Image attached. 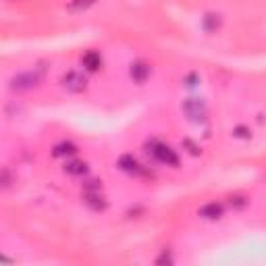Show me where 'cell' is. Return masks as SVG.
I'll list each match as a JSON object with an SVG mask.
<instances>
[{
	"label": "cell",
	"instance_id": "1",
	"mask_svg": "<svg viewBox=\"0 0 266 266\" xmlns=\"http://www.w3.org/2000/svg\"><path fill=\"white\" fill-rule=\"evenodd\" d=\"M46 62H38L36 67H31L27 71H21L17 75H13L9 79V90L15 92V94H23V92H31L40 87V83L44 81L46 77Z\"/></svg>",
	"mask_w": 266,
	"mask_h": 266
},
{
	"label": "cell",
	"instance_id": "2",
	"mask_svg": "<svg viewBox=\"0 0 266 266\" xmlns=\"http://www.w3.org/2000/svg\"><path fill=\"white\" fill-rule=\"evenodd\" d=\"M144 148H146V152L152 156L156 162H160L164 166H170V168H177L179 166V156H177V152L170 148L168 144L160 142V139H156V137L148 139Z\"/></svg>",
	"mask_w": 266,
	"mask_h": 266
},
{
	"label": "cell",
	"instance_id": "3",
	"mask_svg": "<svg viewBox=\"0 0 266 266\" xmlns=\"http://www.w3.org/2000/svg\"><path fill=\"white\" fill-rule=\"evenodd\" d=\"M119 166H121V170H125V173H129L133 177H144V179H152L154 177L150 166L142 164L133 154H123L119 158Z\"/></svg>",
	"mask_w": 266,
	"mask_h": 266
},
{
	"label": "cell",
	"instance_id": "4",
	"mask_svg": "<svg viewBox=\"0 0 266 266\" xmlns=\"http://www.w3.org/2000/svg\"><path fill=\"white\" fill-rule=\"evenodd\" d=\"M181 111H183V115L187 119L194 121V123H202V121H206V117H208V106H206V102L202 98H187V100H183Z\"/></svg>",
	"mask_w": 266,
	"mask_h": 266
},
{
	"label": "cell",
	"instance_id": "5",
	"mask_svg": "<svg viewBox=\"0 0 266 266\" xmlns=\"http://www.w3.org/2000/svg\"><path fill=\"white\" fill-rule=\"evenodd\" d=\"M60 85L69 94H83L87 90V77L81 71H67L60 77Z\"/></svg>",
	"mask_w": 266,
	"mask_h": 266
},
{
	"label": "cell",
	"instance_id": "6",
	"mask_svg": "<svg viewBox=\"0 0 266 266\" xmlns=\"http://www.w3.org/2000/svg\"><path fill=\"white\" fill-rule=\"evenodd\" d=\"M150 75H152V67L148 65L146 60H133L129 65V77L139 85L146 83L150 79Z\"/></svg>",
	"mask_w": 266,
	"mask_h": 266
},
{
	"label": "cell",
	"instance_id": "7",
	"mask_svg": "<svg viewBox=\"0 0 266 266\" xmlns=\"http://www.w3.org/2000/svg\"><path fill=\"white\" fill-rule=\"evenodd\" d=\"M104 65L102 60V54L98 50H87L81 54V67L87 71V73H98Z\"/></svg>",
	"mask_w": 266,
	"mask_h": 266
},
{
	"label": "cell",
	"instance_id": "8",
	"mask_svg": "<svg viewBox=\"0 0 266 266\" xmlns=\"http://www.w3.org/2000/svg\"><path fill=\"white\" fill-rule=\"evenodd\" d=\"M198 214L202 218H206V221H218V218H223V214H225V206L221 202H208V204L198 208Z\"/></svg>",
	"mask_w": 266,
	"mask_h": 266
},
{
	"label": "cell",
	"instance_id": "9",
	"mask_svg": "<svg viewBox=\"0 0 266 266\" xmlns=\"http://www.w3.org/2000/svg\"><path fill=\"white\" fill-rule=\"evenodd\" d=\"M83 202L85 206L94 212H104L108 208V200L102 196V192H90V194H83Z\"/></svg>",
	"mask_w": 266,
	"mask_h": 266
},
{
	"label": "cell",
	"instance_id": "10",
	"mask_svg": "<svg viewBox=\"0 0 266 266\" xmlns=\"http://www.w3.org/2000/svg\"><path fill=\"white\" fill-rule=\"evenodd\" d=\"M221 27H223V15L206 13L204 17H202V29H204L206 34H216V31H221Z\"/></svg>",
	"mask_w": 266,
	"mask_h": 266
},
{
	"label": "cell",
	"instance_id": "11",
	"mask_svg": "<svg viewBox=\"0 0 266 266\" xmlns=\"http://www.w3.org/2000/svg\"><path fill=\"white\" fill-rule=\"evenodd\" d=\"M87 170H90V166L83 160H75V158L65 160V173L71 177H83V175H87Z\"/></svg>",
	"mask_w": 266,
	"mask_h": 266
},
{
	"label": "cell",
	"instance_id": "12",
	"mask_svg": "<svg viewBox=\"0 0 266 266\" xmlns=\"http://www.w3.org/2000/svg\"><path fill=\"white\" fill-rule=\"evenodd\" d=\"M77 154V146L73 142H60L52 148V156L54 158H73Z\"/></svg>",
	"mask_w": 266,
	"mask_h": 266
},
{
	"label": "cell",
	"instance_id": "13",
	"mask_svg": "<svg viewBox=\"0 0 266 266\" xmlns=\"http://www.w3.org/2000/svg\"><path fill=\"white\" fill-rule=\"evenodd\" d=\"M96 5V0H69L67 3V11L69 13H83V11H87L90 7H94Z\"/></svg>",
	"mask_w": 266,
	"mask_h": 266
},
{
	"label": "cell",
	"instance_id": "14",
	"mask_svg": "<svg viewBox=\"0 0 266 266\" xmlns=\"http://www.w3.org/2000/svg\"><path fill=\"white\" fill-rule=\"evenodd\" d=\"M229 206L233 210H245L249 206V198L241 196V194H233V196H229Z\"/></svg>",
	"mask_w": 266,
	"mask_h": 266
},
{
	"label": "cell",
	"instance_id": "15",
	"mask_svg": "<svg viewBox=\"0 0 266 266\" xmlns=\"http://www.w3.org/2000/svg\"><path fill=\"white\" fill-rule=\"evenodd\" d=\"M15 181H17V177H15V175L11 173V168H9V166H5V168H3V173H0V183H3V190H11Z\"/></svg>",
	"mask_w": 266,
	"mask_h": 266
},
{
	"label": "cell",
	"instance_id": "16",
	"mask_svg": "<svg viewBox=\"0 0 266 266\" xmlns=\"http://www.w3.org/2000/svg\"><path fill=\"white\" fill-rule=\"evenodd\" d=\"M181 146H183V150L190 154V156H200L202 154V148L194 142V139H190V137H185V139H181Z\"/></svg>",
	"mask_w": 266,
	"mask_h": 266
},
{
	"label": "cell",
	"instance_id": "17",
	"mask_svg": "<svg viewBox=\"0 0 266 266\" xmlns=\"http://www.w3.org/2000/svg\"><path fill=\"white\" fill-rule=\"evenodd\" d=\"M231 133L237 139H252V131H249V127H245V125H235Z\"/></svg>",
	"mask_w": 266,
	"mask_h": 266
},
{
	"label": "cell",
	"instance_id": "18",
	"mask_svg": "<svg viewBox=\"0 0 266 266\" xmlns=\"http://www.w3.org/2000/svg\"><path fill=\"white\" fill-rule=\"evenodd\" d=\"M200 81H202V79H200V75H198L196 71L187 73V75L183 77V85H185V87H190V90H192V87H198V85H200Z\"/></svg>",
	"mask_w": 266,
	"mask_h": 266
},
{
	"label": "cell",
	"instance_id": "19",
	"mask_svg": "<svg viewBox=\"0 0 266 266\" xmlns=\"http://www.w3.org/2000/svg\"><path fill=\"white\" fill-rule=\"evenodd\" d=\"M90 192H102V181L100 179H87L83 183V194H90Z\"/></svg>",
	"mask_w": 266,
	"mask_h": 266
},
{
	"label": "cell",
	"instance_id": "20",
	"mask_svg": "<svg viewBox=\"0 0 266 266\" xmlns=\"http://www.w3.org/2000/svg\"><path fill=\"white\" fill-rule=\"evenodd\" d=\"M175 260H173V256H170V252H168V249H164V252L158 256V258H156V264H173Z\"/></svg>",
	"mask_w": 266,
	"mask_h": 266
},
{
	"label": "cell",
	"instance_id": "21",
	"mask_svg": "<svg viewBox=\"0 0 266 266\" xmlns=\"http://www.w3.org/2000/svg\"><path fill=\"white\" fill-rule=\"evenodd\" d=\"M11 3H13V0H11Z\"/></svg>",
	"mask_w": 266,
	"mask_h": 266
}]
</instances>
